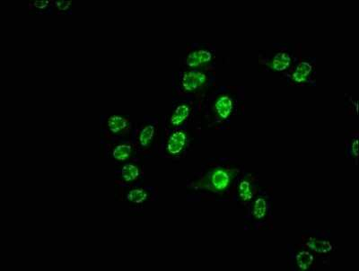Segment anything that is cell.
I'll return each mask as SVG.
<instances>
[{"label":"cell","mask_w":359,"mask_h":271,"mask_svg":"<svg viewBox=\"0 0 359 271\" xmlns=\"http://www.w3.org/2000/svg\"><path fill=\"white\" fill-rule=\"evenodd\" d=\"M131 127L130 120L126 117L120 116H111L105 120V130L109 136L115 139H121L130 132Z\"/></svg>","instance_id":"obj_16"},{"label":"cell","mask_w":359,"mask_h":271,"mask_svg":"<svg viewBox=\"0 0 359 271\" xmlns=\"http://www.w3.org/2000/svg\"><path fill=\"white\" fill-rule=\"evenodd\" d=\"M156 195V190L154 187L131 186L125 193V200L130 205L141 207L152 202Z\"/></svg>","instance_id":"obj_15"},{"label":"cell","mask_w":359,"mask_h":271,"mask_svg":"<svg viewBox=\"0 0 359 271\" xmlns=\"http://www.w3.org/2000/svg\"><path fill=\"white\" fill-rule=\"evenodd\" d=\"M302 56L301 44L274 43L267 49L259 52L258 65L262 71L283 76L290 71L298 58Z\"/></svg>","instance_id":"obj_4"},{"label":"cell","mask_w":359,"mask_h":271,"mask_svg":"<svg viewBox=\"0 0 359 271\" xmlns=\"http://www.w3.org/2000/svg\"><path fill=\"white\" fill-rule=\"evenodd\" d=\"M182 65L189 69L217 68V47L210 43H194L186 50Z\"/></svg>","instance_id":"obj_10"},{"label":"cell","mask_w":359,"mask_h":271,"mask_svg":"<svg viewBox=\"0 0 359 271\" xmlns=\"http://www.w3.org/2000/svg\"><path fill=\"white\" fill-rule=\"evenodd\" d=\"M259 189V174L243 171L237 178L233 187L232 202L245 209L257 195Z\"/></svg>","instance_id":"obj_12"},{"label":"cell","mask_w":359,"mask_h":271,"mask_svg":"<svg viewBox=\"0 0 359 271\" xmlns=\"http://www.w3.org/2000/svg\"><path fill=\"white\" fill-rule=\"evenodd\" d=\"M158 120L146 116L135 129L133 143L137 154L151 155L156 151L159 134Z\"/></svg>","instance_id":"obj_11"},{"label":"cell","mask_w":359,"mask_h":271,"mask_svg":"<svg viewBox=\"0 0 359 271\" xmlns=\"http://www.w3.org/2000/svg\"><path fill=\"white\" fill-rule=\"evenodd\" d=\"M274 197L271 189H259L257 195L245 209V230H271L273 228Z\"/></svg>","instance_id":"obj_5"},{"label":"cell","mask_w":359,"mask_h":271,"mask_svg":"<svg viewBox=\"0 0 359 271\" xmlns=\"http://www.w3.org/2000/svg\"><path fill=\"white\" fill-rule=\"evenodd\" d=\"M118 179L123 181V186H139L144 178V172L140 164L129 161L125 162L120 170L117 171Z\"/></svg>","instance_id":"obj_14"},{"label":"cell","mask_w":359,"mask_h":271,"mask_svg":"<svg viewBox=\"0 0 359 271\" xmlns=\"http://www.w3.org/2000/svg\"><path fill=\"white\" fill-rule=\"evenodd\" d=\"M53 8L57 13L67 12L72 5V1H54L53 2Z\"/></svg>","instance_id":"obj_20"},{"label":"cell","mask_w":359,"mask_h":271,"mask_svg":"<svg viewBox=\"0 0 359 271\" xmlns=\"http://www.w3.org/2000/svg\"><path fill=\"white\" fill-rule=\"evenodd\" d=\"M287 260L291 271H313L319 263L316 255L309 249L297 244H287Z\"/></svg>","instance_id":"obj_13"},{"label":"cell","mask_w":359,"mask_h":271,"mask_svg":"<svg viewBox=\"0 0 359 271\" xmlns=\"http://www.w3.org/2000/svg\"><path fill=\"white\" fill-rule=\"evenodd\" d=\"M245 95L243 85H219L208 92L202 101L201 110L208 129L229 130L245 111Z\"/></svg>","instance_id":"obj_2"},{"label":"cell","mask_w":359,"mask_h":271,"mask_svg":"<svg viewBox=\"0 0 359 271\" xmlns=\"http://www.w3.org/2000/svg\"><path fill=\"white\" fill-rule=\"evenodd\" d=\"M216 82V70L184 68L172 75V88L180 97H194L203 100Z\"/></svg>","instance_id":"obj_3"},{"label":"cell","mask_w":359,"mask_h":271,"mask_svg":"<svg viewBox=\"0 0 359 271\" xmlns=\"http://www.w3.org/2000/svg\"><path fill=\"white\" fill-rule=\"evenodd\" d=\"M358 130H351L344 140L346 158L353 162L355 165H358Z\"/></svg>","instance_id":"obj_18"},{"label":"cell","mask_w":359,"mask_h":271,"mask_svg":"<svg viewBox=\"0 0 359 271\" xmlns=\"http://www.w3.org/2000/svg\"><path fill=\"white\" fill-rule=\"evenodd\" d=\"M290 87L316 88L317 85V59L300 56L290 71L282 76Z\"/></svg>","instance_id":"obj_9"},{"label":"cell","mask_w":359,"mask_h":271,"mask_svg":"<svg viewBox=\"0 0 359 271\" xmlns=\"http://www.w3.org/2000/svg\"><path fill=\"white\" fill-rule=\"evenodd\" d=\"M346 111L351 116H357L358 103L354 100L351 95H346Z\"/></svg>","instance_id":"obj_19"},{"label":"cell","mask_w":359,"mask_h":271,"mask_svg":"<svg viewBox=\"0 0 359 271\" xmlns=\"http://www.w3.org/2000/svg\"><path fill=\"white\" fill-rule=\"evenodd\" d=\"M202 101L194 97L172 99L171 110L163 119V129H182L194 123L195 118L201 110Z\"/></svg>","instance_id":"obj_7"},{"label":"cell","mask_w":359,"mask_h":271,"mask_svg":"<svg viewBox=\"0 0 359 271\" xmlns=\"http://www.w3.org/2000/svg\"><path fill=\"white\" fill-rule=\"evenodd\" d=\"M163 130L159 154L163 158L178 160L190 151L201 127L194 123L182 129Z\"/></svg>","instance_id":"obj_6"},{"label":"cell","mask_w":359,"mask_h":271,"mask_svg":"<svg viewBox=\"0 0 359 271\" xmlns=\"http://www.w3.org/2000/svg\"><path fill=\"white\" fill-rule=\"evenodd\" d=\"M245 170L241 159H207L186 183L189 202H232L237 178Z\"/></svg>","instance_id":"obj_1"},{"label":"cell","mask_w":359,"mask_h":271,"mask_svg":"<svg viewBox=\"0 0 359 271\" xmlns=\"http://www.w3.org/2000/svg\"><path fill=\"white\" fill-rule=\"evenodd\" d=\"M297 242L312 251L320 265H329L331 258L337 250L331 232L325 229H309L304 231Z\"/></svg>","instance_id":"obj_8"},{"label":"cell","mask_w":359,"mask_h":271,"mask_svg":"<svg viewBox=\"0 0 359 271\" xmlns=\"http://www.w3.org/2000/svg\"><path fill=\"white\" fill-rule=\"evenodd\" d=\"M137 155L136 148L133 141L115 142L110 149L111 158L116 162H129L135 160V155Z\"/></svg>","instance_id":"obj_17"},{"label":"cell","mask_w":359,"mask_h":271,"mask_svg":"<svg viewBox=\"0 0 359 271\" xmlns=\"http://www.w3.org/2000/svg\"><path fill=\"white\" fill-rule=\"evenodd\" d=\"M51 4H53V2L50 1H36L33 3V6L35 9L45 11L48 8H53V6H50Z\"/></svg>","instance_id":"obj_21"}]
</instances>
